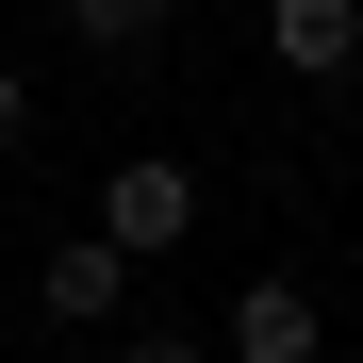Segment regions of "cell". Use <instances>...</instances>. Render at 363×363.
<instances>
[{
	"label": "cell",
	"mask_w": 363,
	"mask_h": 363,
	"mask_svg": "<svg viewBox=\"0 0 363 363\" xmlns=\"http://www.w3.org/2000/svg\"><path fill=\"white\" fill-rule=\"evenodd\" d=\"M182 231H199V165H182V149H116L99 165V248L116 264H165Z\"/></svg>",
	"instance_id": "1"
},
{
	"label": "cell",
	"mask_w": 363,
	"mask_h": 363,
	"mask_svg": "<svg viewBox=\"0 0 363 363\" xmlns=\"http://www.w3.org/2000/svg\"><path fill=\"white\" fill-rule=\"evenodd\" d=\"M314 347H330V297L297 264H264L248 297H231V330H215V363H314Z\"/></svg>",
	"instance_id": "2"
},
{
	"label": "cell",
	"mask_w": 363,
	"mask_h": 363,
	"mask_svg": "<svg viewBox=\"0 0 363 363\" xmlns=\"http://www.w3.org/2000/svg\"><path fill=\"white\" fill-rule=\"evenodd\" d=\"M264 67L281 83H363V0H264Z\"/></svg>",
	"instance_id": "3"
},
{
	"label": "cell",
	"mask_w": 363,
	"mask_h": 363,
	"mask_svg": "<svg viewBox=\"0 0 363 363\" xmlns=\"http://www.w3.org/2000/svg\"><path fill=\"white\" fill-rule=\"evenodd\" d=\"M33 314H50V330H116V314H133V264H116L99 231H67V248L33 264Z\"/></svg>",
	"instance_id": "4"
},
{
	"label": "cell",
	"mask_w": 363,
	"mask_h": 363,
	"mask_svg": "<svg viewBox=\"0 0 363 363\" xmlns=\"http://www.w3.org/2000/svg\"><path fill=\"white\" fill-rule=\"evenodd\" d=\"M67 50L83 67H149L165 50V0H67Z\"/></svg>",
	"instance_id": "5"
},
{
	"label": "cell",
	"mask_w": 363,
	"mask_h": 363,
	"mask_svg": "<svg viewBox=\"0 0 363 363\" xmlns=\"http://www.w3.org/2000/svg\"><path fill=\"white\" fill-rule=\"evenodd\" d=\"M33 149V67H0V165Z\"/></svg>",
	"instance_id": "6"
},
{
	"label": "cell",
	"mask_w": 363,
	"mask_h": 363,
	"mask_svg": "<svg viewBox=\"0 0 363 363\" xmlns=\"http://www.w3.org/2000/svg\"><path fill=\"white\" fill-rule=\"evenodd\" d=\"M116 363H215L199 330H116Z\"/></svg>",
	"instance_id": "7"
}]
</instances>
